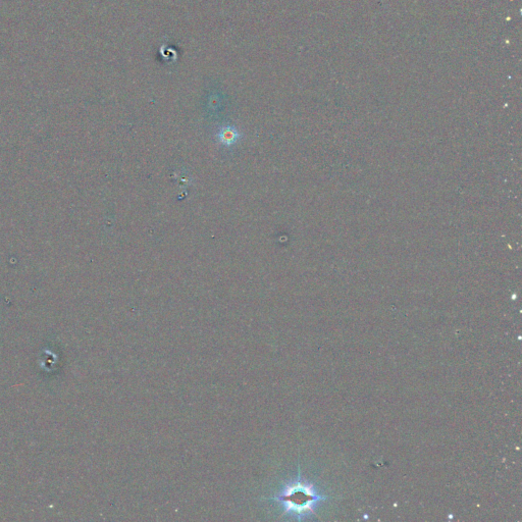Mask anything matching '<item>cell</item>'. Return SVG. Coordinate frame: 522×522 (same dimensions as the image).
Listing matches in <instances>:
<instances>
[{"instance_id": "1", "label": "cell", "mask_w": 522, "mask_h": 522, "mask_svg": "<svg viewBox=\"0 0 522 522\" xmlns=\"http://www.w3.org/2000/svg\"><path fill=\"white\" fill-rule=\"evenodd\" d=\"M273 500L281 506L285 515L302 520L314 513L315 507L326 500V497L319 495L314 485L302 479L301 474H298L295 480L282 487Z\"/></svg>"}, {"instance_id": "2", "label": "cell", "mask_w": 522, "mask_h": 522, "mask_svg": "<svg viewBox=\"0 0 522 522\" xmlns=\"http://www.w3.org/2000/svg\"><path fill=\"white\" fill-rule=\"evenodd\" d=\"M217 138L221 144L226 145V146H232L241 138V135L235 128L225 127L219 130L217 134Z\"/></svg>"}]
</instances>
